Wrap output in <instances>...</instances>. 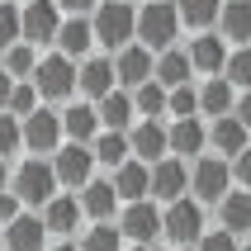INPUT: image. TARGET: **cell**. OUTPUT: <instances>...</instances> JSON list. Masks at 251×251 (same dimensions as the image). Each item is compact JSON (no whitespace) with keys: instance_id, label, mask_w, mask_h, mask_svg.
<instances>
[{"instance_id":"obj_28","label":"cell","mask_w":251,"mask_h":251,"mask_svg":"<svg viewBox=\"0 0 251 251\" xmlns=\"http://www.w3.org/2000/svg\"><path fill=\"white\" fill-rule=\"evenodd\" d=\"M218 227H227L232 237H247L251 232V190H232L218 204Z\"/></svg>"},{"instance_id":"obj_27","label":"cell","mask_w":251,"mask_h":251,"mask_svg":"<svg viewBox=\"0 0 251 251\" xmlns=\"http://www.w3.org/2000/svg\"><path fill=\"white\" fill-rule=\"evenodd\" d=\"M218 33H223L232 48H251V0H223Z\"/></svg>"},{"instance_id":"obj_39","label":"cell","mask_w":251,"mask_h":251,"mask_svg":"<svg viewBox=\"0 0 251 251\" xmlns=\"http://www.w3.org/2000/svg\"><path fill=\"white\" fill-rule=\"evenodd\" d=\"M195 251H242V237H232L227 227H209V232L199 237Z\"/></svg>"},{"instance_id":"obj_4","label":"cell","mask_w":251,"mask_h":251,"mask_svg":"<svg viewBox=\"0 0 251 251\" xmlns=\"http://www.w3.org/2000/svg\"><path fill=\"white\" fill-rule=\"evenodd\" d=\"M204 232H209V223H204V204L195 195H185V199H176V204L161 209V237L171 247H199Z\"/></svg>"},{"instance_id":"obj_24","label":"cell","mask_w":251,"mask_h":251,"mask_svg":"<svg viewBox=\"0 0 251 251\" xmlns=\"http://www.w3.org/2000/svg\"><path fill=\"white\" fill-rule=\"evenodd\" d=\"M100 109V128H109V133H128V128L138 124V104H133V90H114L95 104Z\"/></svg>"},{"instance_id":"obj_43","label":"cell","mask_w":251,"mask_h":251,"mask_svg":"<svg viewBox=\"0 0 251 251\" xmlns=\"http://www.w3.org/2000/svg\"><path fill=\"white\" fill-rule=\"evenodd\" d=\"M10 95H14V76H10L5 67H0V114L10 109Z\"/></svg>"},{"instance_id":"obj_12","label":"cell","mask_w":251,"mask_h":251,"mask_svg":"<svg viewBox=\"0 0 251 251\" xmlns=\"http://www.w3.org/2000/svg\"><path fill=\"white\" fill-rule=\"evenodd\" d=\"M190 195V166H185L180 156H166V161H156L152 166V199L166 209L176 199Z\"/></svg>"},{"instance_id":"obj_22","label":"cell","mask_w":251,"mask_h":251,"mask_svg":"<svg viewBox=\"0 0 251 251\" xmlns=\"http://www.w3.org/2000/svg\"><path fill=\"white\" fill-rule=\"evenodd\" d=\"M43 223H48V232L52 237H62L67 242L76 227L85 223V209H81V199H71V195H57V199H48L43 204Z\"/></svg>"},{"instance_id":"obj_37","label":"cell","mask_w":251,"mask_h":251,"mask_svg":"<svg viewBox=\"0 0 251 251\" xmlns=\"http://www.w3.org/2000/svg\"><path fill=\"white\" fill-rule=\"evenodd\" d=\"M19 147H24V124L14 114H0V161L10 152H19Z\"/></svg>"},{"instance_id":"obj_52","label":"cell","mask_w":251,"mask_h":251,"mask_svg":"<svg viewBox=\"0 0 251 251\" xmlns=\"http://www.w3.org/2000/svg\"><path fill=\"white\" fill-rule=\"evenodd\" d=\"M0 251H5V247H0Z\"/></svg>"},{"instance_id":"obj_18","label":"cell","mask_w":251,"mask_h":251,"mask_svg":"<svg viewBox=\"0 0 251 251\" xmlns=\"http://www.w3.org/2000/svg\"><path fill=\"white\" fill-rule=\"evenodd\" d=\"M185 52H190L195 71L204 76V81H209V76H223L227 52H232V48H227V38H223V33H195V43H190Z\"/></svg>"},{"instance_id":"obj_20","label":"cell","mask_w":251,"mask_h":251,"mask_svg":"<svg viewBox=\"0 0 251 251\" xmlns=\"http://www.w3.org/2000/svg\"><path fill=\"white\" fill-rule=\"evenodd\" d=\"M119 90V71H114V57H85L81 62V95L90 104H100L104 95Z\"/></svg>"},{"instance_id":"obj_33","label":"cell","mask_w":251,"mask_h":251,"mask_svg":"<svg viewBox=\"0 0 251 251\" xmlns=\"http://www.w3.org/2000/svg\"><path fill=\"white\" fill-rule=\"evenodd\" d=\"M38 62L43 57L33 52V43H14V48H5V71H10V76H33V71H38Z\"/></svg>"},{"instance_id":"obj_8","label":"cell","mask_w":251,"mask_h":251,"mask_svg":"<svg viewBox=\"0 0 251 251\" xmlns=\"http://www.w3.org/2000/svg\"><path fill=\"white\" fill-rule=\"evenodd\" d=\"M119 227H124V242H128V247H152V242L161 237V204H156V199L124 204Z\"/></svg>"},{"instance_id":"obj_41","label":"cell","mask_w":251,"mask_h":251,"mask_svg":"<svg viewBox=\"0 0 251 251\" xmlns=\"http://www.w3.org/2000/svg\"><path fill=\"white\" fill-rule=\"evenodd\" d=\"M232 180H237V190H251V147L242 156H232Z\"/></svg>"},{"instance_id":"obj_47","label":"cell","mask_w":251,"mask_h":251,"mask_svg":"<svg viewBox=\"0 0 251 251\" xmlns=\"http://www.w3.org/2000/svg\"><path fill=\"white\" fill-rule=\"evenodd\" d=\"M171 251H195V247H171Z\"/></svg>"},{"instance_id":"obj_11","label":"cell","mask_w":251,"mask_h":251,"mask_svg":"<svg viewBox=\"0 0 251 251\" xmlns=\"http://www.w3.org/2000/svg\"><path fill=\"white\" fill-rule=\"evenodd\" d=\"M19 24H24V43H57V28H62V5H57V0H33V5H19Z\"/></svg>"},{"instance_id":"obj_14","label":"cell","mask_w":251,"mask_h":251,"mask_svg":"<svg viewBox=\"0 0 251 251\" xmlns=\"http://www.w3.org/2000/svg\"><path fill=\"white\" fill-rule=\"evenodd\" d=\"M209 147H213V156L232 161V156H242L251 147V128L242 124L237 114H223V119H213V124H209Z\"/></svg>"},{"instance_id":"obj_49","label":"cell","mask_w":251,"mask_h":251,"mask_svg":"<svg viewBox=\"0 0 251 251\" xmlns=\"http://www.w3.org/2000/svg\"><path fill=\"white\" fill-rule=\"evenodd\" d=\"M14 5H33V0H14Z\"/></svg>"},{"instance_id":"obj_50","label":"cell","mask_w":251,"mask_h":251,"mask_svg":"<svg viewBox=\"0 0 251 251\" xmlns=\"http://www.w3.org/2000/svg\"><path fill=\"white\" fill-rule=\"evenodd\" d=\"M242 251H251V242H242Z\"/></svg>"},{"instance_id":"obj_1","label":"cell","mask_w":251,"mask_h":251,"mask_svg":"<svg viewBox=\"0 0 251 251\" xmlns=\"http://www.w3.org/2000/svg\"><path fill=\"white\" fill-rule=\"evenodd\" d=\"M95 24V43L109 52H124L128 43H138V5L133 0H100V10L90 14Z\"/></svg>"},{"instance_id":"obj_38","label":"cell","mask_w":251,"mask_h":251,"mask_svg":"<svg viewBox=\"0 0 251 251\" xmlns=\"http://www.w3.org/2000/svg\"><path fill=\"white\" fill-rule=\"evenodd\" d=\"M38 109V85H24V81H14V95H10V109L14 119H28V114Z\"/></svg>"},{"instance_id":"obj_46","label":"cell","mask_w":251,"mask_h":251,"mask_svg":"<svg viewBox=\"0 0 251 251\" xmlns=\"http://www.w3.org/2000/svg\"><path fill=\"white\" fill-rule=\"evenodd\" d=\"M48 251H81L76 242H57V247H48Z\"/></svg>"},{"instance_id":"obj_32","label":"cell","mask_w":251,"mask_h":251,"mask_svg":"<svg viewBox=\"0 0 251 251\" xmlns=\"http://www.w3.org/2000/svg\"><path fill=\"white\" fill-rule=\"evenodd\" d=\"M133 104H138V119H166L171 90H166L161 81H147V85H138V90H133Z\"/></svg>"},{"instance_id":"obj_7","label":"cell","mask_w":251,"mask_h":251,"mask_svg":"<svg viewBox=\"0 0 251 251\" xmlns=\"http://www.w3.org/2000/svg\"><path fill=\"white\" fill-rule=\"evenodd\" d=\"M95 152L85 147V142H62L52 152V171H57V185L62 190H85V185L95 180Z\"/></svg>"},{"instance_id":"obj_26","label":"cell","mask_w":251,"mask_h":251,"mask_svg":"<svg viewBox=\"0 0 251 251\" xmlns=\"http://www.w3.org/2000/svg\"><path fill=\"white\" fill-rule=\"evenodd\" d=\"M62 133H67V142H90L100 138V109L85 100V104H67L62 109Z\"/></svg>"},{"instance_id":"obj_42","label":"cell","mask_w":251,"mask_h":251,"mask_svg":"<svg viewBox=\"0 0 251 251\" xmlns=\"http://www.w3.org/2000/svg\"><path fill=\"white\" fill-rule=\"evenodd\" d=\"M62 5V14H95L100 10V0H57Z\"/></svg>"},{"instance_id":"obj_25","label":"cell","mask_w":251,"mask_h":251,"mask_svg":"<svg viewBox=\"0 0 251 251\" xmlns=\"http://www.w3.org/2000/svg\"><path fill=\"white\" fill-rule=\"evenodd\" d=\"M195 62L185 48H166V52H156V81L166 85V90H180V85H195Z\"/></svg>"},{"instance_id":"obj_10","label":"cell","mask_w":251,"mask_h":251,"mask_svg":"<svg viewBox=\"0 0 251 251\" xmlns=\"http://www.w3.org/2000/svg\"><path fill=\"white\" fill-rule=\"evenodd\" d=\"M114 71H119V90H138L156 81V52L142 43H128L124 52H114Z\"/></svg>"},{"instance_id":"obj_21","label":"cell","mask_w":251,"mask_h":251,"mask_svg":"<svg viewBox=\"0 0 251 251\" xmlns=\"http://www.w3.org/2000/svg\"><path fill=\"white\" fill-rule=\"evenodd\" d=\"M109 180H114V190H119V199H124V204L152 199V166H147V161H138V156H128V161L114 171Z\"/></svg>"},{"instance_id":"obj_17","label":"cell","mask_w":251,"mask_h":251,"mask_svg":"<svg viewBox=\"0 0 251 251\" xmlns=\"http://www.w3.org/2000/svg\"><path fill=\"white\" fill-rule=\"evenodd\" d=\"M57 52H67L71 62H85V57L95 52V24H90V14H67L62 28H57Z\"/></svg>"},{"instance_id":"obj_51","label":"cell","mask_w":251,"mask_h":251,"mask_svg":"<svg viewBox=\"0 0 251 251\" xmlns=\"http://www.w3.org/2000/svg\"><path fill=\"white\" fill-rule=\"evenodd\" d=\"M0 237H5V223H0Z\"/></svg>"},{"instance_id":"obj_13","label":"cell","mask_w":251,"mask_h":251,"mask_svg":"<svg viewBox=\"0 0 251 251\" xmlns=\"http://www.w3.org/2000/svg\"><path fill=\"white\" fill-rule=\"evenodd\" d=\"M24 147L33 156H48L62 147V114L57 109H33L24 119Z\"/></svg>"},{"instance_id":"obj_19","label":"cell","mask_w":251,"mask_h":251,"mask_svg":"<svg viewBox=\"0 0 251 251\" xmlns=\"http://www.w3.org/2000/svg\"><path fill=\"white\" fill-rule=\"evenodd\" d=\"M204 152H209V124L204 119H176L171 124V156L199 161Z\"/></svg>"},{"instance_id":"obj_6","label":"cell","mask_w":251,"mask_h":251,"mask_svg":"<svg viewBox=\"0 0 251 251\" xmlns=\"http://www.w3.org/2000/svg\"><path fill=\"white\" fill-rule=\"evenodd\" d=\"M10 190L24 199V209H43L48 199H57V171H52V161H48V156H28L24 166L14 171Z\"/></svg>"},{"instance_id":"obj_36","label":"cell","mask_w":251,"mask_h":251,"mask_svg":"<svg viewBox=\"0 0 251 251\" xmlns=\"http://www.w3.org/2000/svg\"><path fill=\"white\" fill-rule=\"evenodd\" d=\"M171 119H199V85H180L171 90Z\"/></svg>"},{"instance_id":"obj_45","label":"cell","mask_w":251,"mask_h":251,"mask_svg":"<svg viewBox=\"0 0 251 251\" xmlns=\"http://www.w3.org/2000/svg\"><path fill=\"white\" fill-rule=\"evenodd\" d=\"M10 180H14V176H10V171H5V161H0V195L10 190Z\"/></svg>"},{"instance_id":"obj_48","label":"cell","mask_w":251,"mask_h":251,"mask_svg":"<svg viewBox=\"0 0 251 251\" xmlns=\"http://www.w3.org/2000/svg\"><path fill=\"white\" fill-rule=\"evenodd\" d=\"M128 251H152V247H128Z\"/></svg>"},{"instance_id":"obj_16","label":"cell","mask_w":251,"mask_h":251,"mask_svg":"<svg viewBox=\"0 0 251 251\" xmlns=\"http://www.w3.org/2000/svg\"><path fill=\"white\" fill-rule=\"evenodd\" d=\"M81 209H85V223H119L124 199H119L114 180H90L81 190Z\"/></svg>"},{"instance_id":"obj_23","label":"cell","mask_w":251,"mask_h":251,"mask_svg":"<svg viewBox=\"0 0 251 251\" xmlns=\"http://www.w3.org/2000/svg\"><path fill=\"white\" fill-rule=\"evenodd\" d=\"M237 109V85L227 81V76H209V81H199V114L204 119H223V114Z\"/></svg>"},{"instance_id":"obj_3","label":"cell","mask_w":251,"mask_h":251,"mask_svg":"<svg viewBox=\"0 0 251 251\" xmlns=\"http://www.w3.org/2000/svg\"><path fill=\"white\" fill-rule=\"evenodd\" d=\"M180 10H176V0H147L138 10V43L142 48H152V52H166L176 48V33H180Z\"/></svg>"},{"instance_id":"obj_31","label":"cell","mask_w":251,"mask_h":251,"mask_svg":"<svg viewBox=\"0 0 251 251\" xmlns=\"http://www.w3.org/2000/svg\"><path fill=\"white\" fill-rule=\"evenodd\" d=\"M76 247L81 251H128V242H124V227L119 223H90Z\"/></svg>"},{"instance_id":"obj_15","label":"cell","mask_w":251,"mask_h":251,"mask_svg":"<svg viewBox=\"0 0 251 251\" xmlns=\"http://www.w3.org/2000/svg\"><path fill=\"white\" fill-rule=\"evenodd\" d=\"M48 223H43V213H19L10 227H5V237H0V247L5 251H48Z\"/></svg>"},{"instance_id":"obj_29","label":"cell","mask_w":251,"mask_h":251,"mask_svg":"<svg viewBox=\"0 0 251 251\" xmlns=\"http://www.w3.org/2000/svg\"><path fill=\"white\" fill-rule=\"evenodd\" d=\"M90 152H95V161H100V166L119 171L128 156H133V142H128V133H109V128H100V138L90 142Z\"/></svg>"},{"instance_id":"obj_34","label":"cell","mask_w":251,"mask_h":251,"mask_svg":"<svg viewBox=\"0 0 251 251\" xmlns=\"http://www.w3.org/2000/svg\"><path fill=\"white\" fill-rule=\"evenodd\" d=\"M223 76L237 85V90H251V48H232V52H227Z\"/></svg>"},{"instance_id":"obj_35","label":"cell","mask_w":251,"mask_h":251,"mask_svg":"<svg viewBox=\"0 0 251 251\" xmlns=\"http://www.w3.org/2000/svg\"><path fill=\"white\" fill-rule=\"evenodd\" d=\"M24 38V24H19V5L14 0H0V48H14Z\"/></svg>"},{"instance_id":"obj_40","label":"cell","mask_w":251,"mask_h":251,"mask_svg":"<svg viewBox=\"0 0 251 251\" xmlns=\"http://www.w3.org/2000/svg\"><path fill=\"white\" fill-rule=\"evenodd\" d=\"M19 213H24V199L14 195V190H5V195H0V223L10 227L14 218H19Z\"/></svg>"},{"instance_id":"obj_44","label":"cell","mask_w":251,"mask_h":251,"mask_svg":"<svg viewBox=\"0 0 251 251\" xmlns=\"http://www.w3.org/2000/svg\"><path fill=\"white\" fill-rule=\"evenodd\" d=\"M232 114H237L242 124L251 128V90H237V109H232Z\"/></svg>"},{"instance_id":"obj_2","label":"cell","mask_w":251,"mask_h":251,"mask_svg":"<svg viewBox=\"0 0 251 251\" xmlns=\"http://www.w3.org/2000/svg\"><path fill=\"white\" fill-rule=\"evenodd\" d=\"M232 190H237V180H232V161L204 152L195 166H190V195H195L204 209H218Z\"/></svg>"},{"instance_id":"obj_9","label":"cell","mask_w":251,"mask_h":251,"mask_svg":"<svg viewBox=\"0 0 251 251\" xmlns=\"http://www.w3.org/2000/svg\"><path fill=\"white\" fill-rule=\"evenodd\" d=\"M128 142H133V156L156 166V161H166L171 156V124L166 119H138V124L128 128Z\"/></svg>"},{"instance_id":"obj_5","label":"cell","mask_w":251,"mask_h":251,"mask_svg":"<svg viewBox=\"0 0 251 251\" xmlns=\"http://www.w3.org/2000/svg\"><path fill=\"white\" fill-rule=\"evenodd\" d=\"M33 85H38V100L62 104L71 90H81V67H76L67 52H57V48H52V52L38 62V71H33Z\"/></svg>"},{"instance_id":"obj_30","label":"cell","mask_w":251,"mask_h":251,"mask_svg":"<svg viewBox=\"0 0 251 251\" xmlns=\"http://www.w3.org/2000/svg\"><path fill=\"white\" fill-rule=\"evenodd\" d=\"M176 10H180V24L185 28L209 33V28L218 24V14H223V0H176Z\"/></svg>"}]
</instances>
